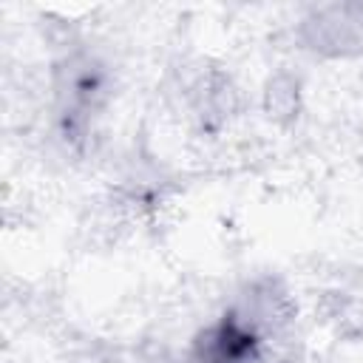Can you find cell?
Instances as JSON below:
<instances>
[{
    "label": "cell",
    "instance_id": "cell-1",
    "mask_svg": "<svg viewBox=\"0 0 363 363\" xmlns=\"http://www.w3.org/2000/svg\"><path fill=\"white\" fill-rule=\"evenodd\" d=\"M298 102V88L289 77H275L267 88V108L272 116H289Z\"/></svg>",
    "mask_w": 363,
    "mask_h": 363
}]
</instances>
